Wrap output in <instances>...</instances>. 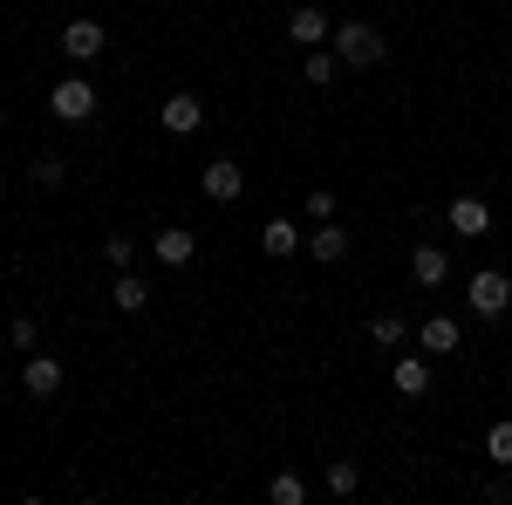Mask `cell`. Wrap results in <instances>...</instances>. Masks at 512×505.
I'll use <instances>...</instances> for the list:
<instances>
[{
    "mask_svg": "<svg viewBox=\"0 0 512 505\" xmlns=\"http://www.w3.org/2000/svg\"><path fill=\"white\" fill-rule=\"evenodd\" d=\"M328 48L342 55V69H376V62L390 55V41H383V28H376V21H335Z\"/></svg>",
    "mask_w": 512,
    "mask_h": 505,
    "instance_id": "6da1fadb",
    "label": "cell"
},
{
    "mask_svg": "<svg viewBox=\"0 0 512 505\" xmlns=\"http://www.w3.org/2000/svg\"><path fill=\"white\" fill-rule=\"evenodd\" d=\"M465 308H472L478 321H499V314L512 308V273H499V267H478L472 280H465Z\"/></svg>",
    "mask_w": 512,
    "mask_h": 505,
    "instance_id": "7a4b0ae2",
    "label": "cell"
},
{
    "mask_svg": "<svg viewBox=\"0 0 512 505\" xmlns=\"http://www.w3.org/2000/svg\"><path fill=\"white\" fill-rule=\"evenodd\" d=\"M96 103H103V96H96V82H89V76H62L55 89H48V117H55V123H89V117H96Z\"/></svg>",
    "mask_w": 512,
    "mask_h": 505,
    "instance_id": "3957f363",
    "label": "cell"
},
{
    "mask_svg": "<svg viewBox=\"0 0 512 505\" xmlns=\"http://www.w3.org/2000/svg\"><path fill=\"white\" fill-rule=\"evenodd\" d=\"M198 192L212 198V205H239V192H246V171H239V157H212V164L198 171Z\"/></svg>",
    "mask_w": 512,
    "mask_h": 505,
    "instance_id": "277c9868",
    "label": "cell"
},
{
    "mask_svg": "<svg viewBox=\"0 0 512 505\" xmlns=\"http://www.w3.org/2000/svg\"><path fill=\"white\" fill-rule=\"evenodd\" d=\"M62 383H69L62 355H28V362H21V389H28L35 403H48V396H62Z\"/></svg>",
    "mask_w": 512,
    "mask_h": 505,
    "instance_id": "5b68a950",
    "label": "cell"
},
{
    "mask_svg": "<svg viewBox=\"0 0 512 505\" xmlns=\"http://www.w3.org/2000/svg\"><path fill=\"white\" fill-rule=\"evenodd\" d=\"M103 48H110V28H103V21H62V55H69L76 69L96 62Z\"/></svg>",
    "mask_w": 512,
    "mask_h": 505,
    "instance_id": "8992f818",
    "label": "cell"
},
{
    "mask_svg": "<svg viewBox=\"0 0 512 505\" xmlns=\"http://www.w3.org/2000/svg\"><path fill=\"white\" fill-rule=\"evenodd\" d=\"M444 219H451V233H458V239H485V233H492V205H485L478 192H458Z\"/></svg>",
    "mask_w": 512,
    "mask_h": 505,
    "instance_id": "52a82bcc",
    "label": "cell"
},
{
    "mask_svg": "<svg viewBox=\"0 0 512 505\" xmlns=\"http://www.w3.org/2000/svg\"><path fill=\"white\" fill-rule=\"evenodd\" d=\"M158 123L171 130V137H198V130H205V103H198L192 89H178V96H164Z\"/></svg>",
    "mask_w": 512,
    "mask_h": 505,
    "instance_id": "ba28073f",
    "label": "cell"
},
{
    "mask_svg": "<svg viewBox=\"0 0 512 505\" xmlns=\"http://www.w3.org/2000/svg\"><path fill=\"white\" fill-rule=\"evenodd\" d=\"M390 383H396V396H431V355H410V349H396V362H390Z\"/></svg>",
    "mask_w": 512,
    "mask_h": 505,
    "instance_id": "9c48e42d",
    "label": "cell"
},
{
    "mask_svg": "<svg viewBox=\"0 0 512 505\" xmlns=\"http://www.w3.org/2000/svg\"><path fill=\"white\" fill-rule=\"evenodd\" d=\"M151 253H158V267H192V260H198V233L164 226V233H151Z\"/></svg>",
    "mask_w": 512,
    "mask_h": 505,
    "instance_id": "30bf717a",
    "label": "cell"
},
{
    "mask_svg": "<svg viewBox=\"0 0 512 505\" xmlns=\"http://www.w3.org/2000/svg\"><path fill=\"white\" fill-rule=\"evenodd\" d=\"M410 280H417V287H444V280H451V253H444L437 239H424V246L410 253Z\"/></svg>",
    "mask_w": 512,
    "mask_h": 505,
    "instance_id": "8fae6325",
    "label": "cell"
},
{
    "mask_svg": "<svg viewBox=\"0 0 512 505\" xmlns=\"http://www.w3.org/2000/svg\"><path fill=\"white\" fill-rule=\"evenodd\" d=\"M287 35H294V48H321V41L335 35V21H328L321 7H294V14H287Z\"/></svg>",
    "mask_w": 512,
    "mask_h": 505,
    "instance_id": "7c38bea8",
    "label": "cell"
},
{
    "mask_svg": "<svg viewBox=\"0 0 512 505\" xmlns=\"http://www.w3.org/2000/svg\"><path fill=\"white\" fill-rule=\"evenodd\" d=\"M308 253H315L321 267H342V260H349V226H335V219H321L315 233H308Z\"/></svg>",
    "mask_w": 512,
    "mask_h": 505,
    "instance_id": "4fadbf2b",
    "label": "cell"
},
{
    "mask_svg": "<svg viewBox=\"0 0 512 505\" xmlns=\"http://www.w3.org/2000/svg\"><path fill=\"white\" fill-rule=\"evenodd\" d=\"M417 349L424 355H458V321H451V314H431V321L417 328Z\"/></svg>",
    "mask_w": 512,
    "mask_h": 505,
    "instance_id": "5bb4252c",
    "label": "cell"
},
{
    "mask_svg": "<svg viewBox=\"0 0 512 505\" xmlns=\"http://www.w3.org/2000/svg\"><path fill=\"white\" fill-rule=\"evenodd\" d=\"M294 246H308V239L294 233V219H267V226H260V253H267V260H294Z\"/></svg>",
    "mask_w": 512,
    "mask_h": 505,
    "instance_id": "9a60e30c",
    "label": "cell"
},
{
    "mask_svg": "<svg viewBox=\"0 0 512 505\" xmlns=\"http://www.w3.org/2000/svg\"><path fill=\"white\" fill-rule=\"evenodd\" d=\"M335 76H342V55H335L328 41H321V48H308V62H301V82H308V89H328Z\"/></svg>",
    "mask_w": 512,
    "mask_h": 505,
    "instance_id": "2e32d148",
    "label": "cell"
},
{
    "mask_svg": "<svg viewBox=\"0 0 512 505\" xmlns=\"http://www.w3.org/2000/svg\"><path fill=\"white\" fill-rule=\"evenodd\" d=\"M110 301H117L123 314H144V308H151V287H144L137 273L123 267V273H117V287H110Z\"/></svg>",
    "mask_w": 512,
    "mask_h": 505,
    "instance_id": "e0dca14e",
    "label": "cell"
},
{
    "mask_svg": "<svg viewBox=\"0 0 512 505\" xmlns=\"http://www.w3.org/2000/svg\"><path fill=\"white\" fill-rule=\"evenodd\" d=\"M369 342H376V349H410V321H403V314H376V321H369Z\"/></svg>",
    "mask_w": 512,
    "mask_h": 505,
    "instance_id": "ac0fdd59",
    "label": "cell"
},
{
    "mask_svg": "<svg viewBox=\"0 0 512 505\" xmlns=\"http://www.w3.org/2000/svg\"><path fill=\"white\" fill-rule=\"evenodd\" d=\"M62 178H69V157H62V151H41L35 164H28V185H41V192H55Z\"/></svg>",
    "mask_w": 512,
    "mask_h": 505,
    "instance_id": "d6986e66",
    "label": "cell"
},
{
    "mask_svg": "<svg viewBox=\"0 0 512 505\" xmlns=\"http://www.w3.org/2000/svg\"><path fill=\"white\" fill-rule=\"evenodd\" d=\"M267 499L274 505H308V478H301V471H274V478H267Z\"/></svg>",
    "mask_w": 512,
    "mask_h": 505,
    "instance_id": "ffe728a7",
    "label": "cell"
},
{
    "mask_svg": "<svg viewBox=\"0 0 512 505\" xmlns=\"http://www.w3.org/2000/svg\"><path fill=\"white\" fill-rule=\"evenodd\" d=\"M485 458H492L499 471H512V424H492V430H485Z\"/></svg>",
    "mask_w": 512,
    "mask_h": 505,
    "instance_id": "44dd1931",
    "label": "cell"
},
{
    "mask_svg": "<svg viewBox=\"0 0 512 505\" xmlns=\"http://www.w3.org/2000/svg\"><path fill=\"white\" fill-rule=\"evenodd\" d=\"M355 485H362V471H355L349 458H328V492H335V499H349Z\"/></svg>",
    "mask_w": 512,
    "mask_h": 505,
    "instance_id": "7402d4cb",
    "label": "cell"
},
{
    "mask_svg": "<svg viewBox=\"0 0 512 505\" xmlns=\"http://www.w3.org/2000/svg\"><path fill=\"white\" fill-rule=\"evenodd\" d=\"M103 260H110V267H137V239H130V233H110V239H103Z\"/></svg>",
    "mask_w": 512,
    "mask_h": 505,
    "instance_id": "603a6c76",
    "label": "cell"
},
{
    "mask_svg": "<svg viewBox=\"0 0 512 505\" xmlns=\"http://www.w3.org/2000/svg\"><path fill=\"white\" fill-rule=\"evenodd\" d=\"M7 335H14V349H35V342H41L35 314H14V328H7Z\"/></svg>",
    "mask_w": 512,
    "mask_h": 505,
    "instance_id": "cb8c5ba5",
    "label": "cell"
},
{
    "mask_svg": "<svg viewBox=\"0 0 512 505\" xmlns=\"http://www.w3.org/2000/svg\"><path fill=\"white\" fill-rule=\"evenodd\" d=\"M308 219H335V192H328V185H315V192H308Z\"/></svg>",
    "mask_w": 512,
    "mask_h": 505,
    "instance_id": "d4e9b609",
    "label": "cell"
},
{
    "mask_svg": "<svg viewBox=\"0 0 512 505\" xmlns=\"http://www.w3.org/2000/svg\"><path fill=\"white\" fill-rule=\"evenodd\" d=\"M485 499H499V505L512 499V471H499V478H492V485H485Z\"/></svg>",
    "mask_w": 512,
    "mask_h": 505,
    "instance_id": "484cf974",
    "label": "cell"
},
{
    "mask_svg": "<svg viewBox=\"0 0 512 505\" xmlns=\"http://www.w3.org/2000/svg\"><path fill=\"white\" fill-rule=\"evenodd\" d=\"M0 185H7V171H0Z\"/></svg>",
    "mask_w": 512,
    "mask_h": 505,
    "instance_id": "4316f807",
    "label": "cell"
},
{
    "mask_svg": "<svg viewBox=\"0 0 512 505\" xmlns=\"http://www.w3.org/2000/svg\"><path fill=\"white\" fill-rule=\"evenodd\" d=\"M506 76H512V69H506Z\"/></svg>",
    "mask_w": 512,
    "mask_h": 505,
    "instance_id": "83f0119b",
    "label": "cell"
}]
</instances>
